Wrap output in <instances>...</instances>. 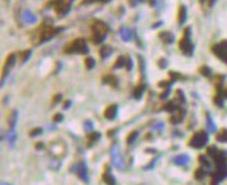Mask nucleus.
<instances>
[{"instance_id": "obj_1", "label": "nucleus", "mask_w": 227, "mask_h": 185, "mask_svg": "<svg viewBox=\"0 0 227 185\" xmlns=\"http://www.w3.org/2000/svg\"><path fill=\"white\" fill-rule=\"evenodd\" d=\"M90 40L94 44H100L102 40L107 36V32H108V26L101 21H93L90 23Z\"/></svg>"}, {"instance_id": "obj_2", "label": "nucleus", "mask_w": 227, "mask_h": 185, "mask_svg": "<svg viewBox=\"0 0 227 185\" xmlns=\"http://www.w3.org/2000/svg\"><path fill=\"white\" fill-rule=\"evenodd\" d=\"M65 53H75V54H87V44L85 39H75L72 40L68 46L64 48Z\"/></svg>"}, {"instance_id": "obj_3", "label": "nucleus", "mask_w": 227, "mask_h": 185, "mask_svg": "<svg viewBox=\"0 0 227 185\" xmlns=\"http://www.w3.org/2000/svg\"><path fill=\"white\" fill-rule=\"evenodd\" d=\"M206 142H208V134L205 131H197V133L193 134V137L190 138L188 145L191 148L199 149V148H204Z\"/></svg>"}, {"instance_id": "obj_4", "label": "nucleus", "mask_w": 227, "mask_h": 185, "mask_svg": "<svg viewBox=\"0 0 227 185\" xmlns=\"http://www.w3.org/2000/svg\"><path fill=\"white\" fill-rule=\"evenodd\" d=\"M60 31H63V28H53V26H50V25H46V26H43L39 32H38V35H39V39L36 40V43H42V42H46V40H50L51 38H54L55 35L58 33Z\"/></svg>"}, {"instance_id": "obj_5", "label": "nucleus", "mask_w": 227, "mask_h": 185, "mask_svg": "<svg viewBox=\"0 0 227 185\" xmlns=\"http://www.w3.org/2000/svg\"><path fill=\"white\" fill-rule=\"evenodd\" d=\"M188 35H190V28H186L181 39L179 40V48H180V51L183 54L191 55V53H193V44H191V40L188 38Z\"/></svg>"}, {"instance_id": "obj_6", "label": "nucleus", "mask_w": 227, "mask_h": 185, "mask_svg": "<svg viewBox=\"0 0 227 185\" xmlns=\"http://www.w3.org/2000/svg\"><path fill=\"white\" fill-rule=\"evenodd\" d=\"M212 51L218 55V58H220L222 61H224L227 64V40L213 44L212 46Z\"/></svg>"}, {"instance_id": "obj_7", "label": "nucleus", "mask_w": 227, "mask_h": 185, "mask_svg": "<svg viewBox=\"0 0 227 185\" xmlns=\"http://www.w3.org/2000/svg\"><path fill=\"white\" fill-rule=\"evenodd\" d=\"M71 1L72 0H55L54 10L57 17H64L68 13V10L71 7Z\"/></svg>"}, {"instance_id": "obj_8", "label": "nucleus", "mask_w": 227, "mask_h": 185, "mask_svg": "<svg viewBox=\"0 0 227 185\" xmlns=\"http://www.w3.org/2000/svg\"><path fill=\"white\" fill-rule=\"evenodd\" d=\"M111 159H112V163L115 164V167L119 170L123 169V160H122V156H121V151H119V147L118 145H114L111 148Z\"/></svg>"}, {"instance_id": "obj_9", "label": "nucleus", "mask_w": 227, "mask_h": 185, "mask_svg": "<svg viewBox=\"0 0 227 185\" xmlns=\"http://www.w3.org/2000/svg\"><path fill=\"white\" fill-rule=\"evenodd\" d=\"M14 61H15V55L14 54H8L6 61L3 64V73H1V83H4V79L8 75V72L11 69V66L14 65Z\"/></svg>"}, {"instance_id": "obj_10", "label": "nucleus", "mask_w": 227, "mask_h": 185, "mask_svg": "<svg viewBox=\"0 0 227 185\" xmlns=\"http://www.w3.org/2000/svg\"><path fill=\"white\" fill-rule=\"evenodd\" d=\"M184 115H186V112H184V109L181 108H177L174 112H173L172 117H170V123L173 124H177L180 123L181 120H183V117H184Z\"/></svg>"}, {"instance_id": "obj_11", "label": "nucleus", "mask_w": 227, "mask_h": 185, "mask_svg": "<svg viewBox=\"0 0 227 185\" xmlns=\"http://www.w3.org/2000/svg\"><path fill=\"white\" fill-rule=\"evenodd\" d=\"M76 171H78L79 178H80L82 181L87 182V167H86V164H85L83 162L76 164Z\"/></svg>"}, {"instance_id": "obj_12", "label": "nucleus", "mask_w": 227, "mask_h": 185, "mask_svg": "<svg viewBox=\"0 0 227 185\" xmlns=\"http://www.w3.org/2000/svg\"><path fill=\"white\" fill-rule=\"evenodd\" d=\"M117 112H118V107L115 104H112L110 105L108 108L105 109V112H104V116H105V119H108V120H112L115 116H117Z\"/></svg>"}, {"instance_id": "obj_13", "label": "nucleus", "mask_w": 227, "mask_h": 185, "mask_svg": "<svg viewBox=\"0 0 227 185\" xmlns=\"http://www.w3.org/2000/svg\"><path fill=\"white\" fill-rule=\"evenodd\" d=\"M17 116H18V112L17 111H11L8 113V117H7V124H8V129H14V126L17 123Z\"/></svg>"}, {"instance_id": "obj_14", "label": "nucleus", "mask_w": 227, "mask_h": 185, "mask_svg": "<svg viewBox=\"0 0 227 185\" xmlns=\"http://www.w3.org/2000/svg\"><path fill=\"white\" fill-rule=\"evenodd\" d=\"M102 181H104V182H105L107 185H117L115 178H114V176L111 174L108 170H105V173L102 174Z\"/></svg>"}, {"instance_id": "obj_15", "label": "nucleus", "mask_w": 227, "mask_h": 185, "mask_svg": "<svg viewBox=\"0 0 227 185\" xmlns=\"http://www.w3.org/2000/svg\"><path fill=\"white\" fill-rule=\"evenodd\" d=\"M186 15H187V11L184 6H180L177 10V23H183L186 21Z\"/></svg>"}, {"instance_id": "obj_16", "label": "nucleus", "mask_w": 227, "mask_h": 185, "mask_svg": "<svg viewBox=\"0 0 227 185\" xmlns=\"http://www.w3.org/2000/svg\"><path fill=\"white\" fill-rule=\"evenodd\" d=\"M173 162L176 163V164H179V166H184V164H187L190 162V158H188L187 155H179V156H176L173 159Z\"/></svg>"}, {"instance_id": "obj_17", "label": "nucleus", "mask_w": 227, "mask_h": 185, "mask_svg": "<svg viewBox=\"0 0 227 185\" xmlns=\"http://www.w3.org/2000/svg\"><path fill=\"white\" fill-rule=\"evenodd\" d=\"M121 38L123 39L125 42H129V40H132L133 38V33L130 29H127V28H122L121 29Z\"/></svg>"}, {"instance_id": "obj_18", "label": "nucleus", "mask_w": 227, "mask_h": 185, "mask_svg": "<svg viewBox=\"0 0 227 185\" xmlns=\"http://www.w3.org/2000/svg\"><path fill=\"white\" fill-rule=\"evenodd\" d=\"M24 21L26 23H33L36 22V15L32 14L31 11H24Z\"/></svg>"}, {"instance_id": "obj_19", "label": "nucleus", "mask_w": 227, "mask_h": 185, "mask_svg": "<svg viewBox=\"0 0 227 185\" xmlns=\"http://www.w3.org/2000/svg\"><path fill=\"white\" fill-rule=\"evenodd\" d=\"M111 53H112V48H111L108 44L101 46V50H100V57H101L102 60H104V58H107L108 55H111Z\"/></svg>"}, {"instance_id": "obj_20", "label": "nucleus", "mask_w": 227, "mask_h": 185, "mask_svg": "<svg viewBox=\"0 0 227 185\" xmlns=\"http://www.w3.org/2000/svg\"><path fill=\"white\" fill-rule=\"evenodd\" d=\"M159 38L162 39L165 43H172L173 42V35L170 32H161V33H159Z\"/></svg>"}, {"instance_id": "obj_21", "label": "nucleus", "mask_w": 227, "mask_h": 185, "mask_svg": "<svg viewBox=\"0 0 227 185\" xmlns=\"http://www.w3.org/2000/svg\"><path fill=\"white\" fill-rule=\"evenodd\" d=\"M98 138H100V133H94V131H93V133H90V134H89V137H87V142H89L87 145H89V147H92V145H93V144Z\"/></svg>"}, {"instance_id": "obj_22", "label": "nucleus", "mask_w": 227, "mask_h": 185, "mask_svg": "<svg viewBox=\"0 0 227 185\" xmlns=\"http://www.w3.org/2000/svg\"><path fill=\"white\" fill-rule=\"evenodd\" d=\"M102 83H108V84L115 87V86H118V80L115 76H105L102 79Z\"/></svg>"}, {"instance_id": "obj_23", "label": "nucleus", "mask_w": 227, "mask_h": 185, "mask_svg": "<svg viewBox=\"0 0 227 185\" xmlns=\"http://www.w3.org/2000/svg\"><path fill=\"white\" fill-rule=\"evenodd\" d=\"M122 66H125V57H123V55L118 57V60L115 61V64H114V68H115V69H121Z\"/></svg>"}, {"instance_id": "obj_24", "label": "nucleus", "mask_w": 227, "mask_h": 185, "mask_svg": "<svg viewBox=\"0 0 227 185\" xmlns=\"http://www.w3.org/2000/svg\"><path fill=\"white\" fill-rule=\"evenodd\" d=\"M143 91H144V86H137L133 90V97L136 100H139L141 97V94H143Z\"/></svg>"}, {"instance_id": "obj_25", "label": "nucleus", "mask_w": 227, "mask_h": 185, "mask_svg": "<svg viewBox=\"0 0 227 185\" xmlns=\"http://www.w3.org/2000/svg\"><path fill=\"white\" fill-rule=\"evenodd\" d=\"M198 160H199V163L204 166L205 169H209V167H211V163H209V160L206 159V156H205V155H201V156L198 158Z\"/></svg>"}, {"instance_id": "obj_26", "label": "nucleus", "mask_w": 227, "mask_h": 185, "mask_svg": "<svg viewBox=\"0 0 227 185\" xmlns=\"http://www.w3.org/2000/svg\"><path fill=\"white\" fill-rule=\"evenodd\" d=\"M177 108H179V107H177V104H176V102H173V101L168 102V104H166V107H165V109H166V111H169V112H172V113Z\"/></svg>"}, {"instance_id": "obj_27", "label": "nucleus", "mask_w": 227, "mask_h": 185, "mask_svg": "<svg viewBox=\"0 0 227 185\" xmlns=\"http://www.w3.org/2000/svg\"><path fill=\"white\" fill-rule=\"evenodd\" d=\"M137 135H139V133H137V131H132V133L129 134L127 139H126V141H127V144H129V145H132V144H133V141L137 138Z\"/></svg>"}, {"instance_id": "obj_28", "label": "nucleus", "mask_w": 227, "mask_h": 185, "mask_svg": "<svg viewBox=\"0 0 227 185\" xmlns=\"http://www.w3.org/2000/svg\"><path fill=\"white\" fill-rule=\"evenodd\" d=\"M216 138H218V141H223V142L227 141V130H222L219 134L216 135Z\"/></svg>"}, {"instance_id": "obj_29", "label": "nucleus", "mask_w": 227, "mask_h": 185, "mask_svg": "<svg viewBox=\"0 0 227 185\" xmlns=\"http://www.w3.org/2000/svg\"><path fill=\"white\" fill-rule=\"evenodd\" d=\"M29 55H31V50H25L21 53V57H20V61L21 62H25L28 58H29Z\"/></svg>"}, {"instance_id": "obj_30", "label": "nucleus", "mask_w": 227, "mask_h": 185, "mask_svg": "<svg viewBox=\"0 0 227 185\" xmlns=\"http://www.w3.org/2000/svg\"><path fill=\"white\" fill-rule=\"evenodd\" d=\"M85 66H86V69H92V68L94 66V60H93V58L87 57L86 60H85Z\"/></svg>"}, {"instance_id": "obj_31", "label": "nucleus", "mask_w": 227, "mask_h": 185, "mask_svg": "<svg viewBox=\"0 0 227 185\" xmlns=\"http://www.w3.org/2000/svg\"><path fill=\"white\" fill-rule=\"evenodd\" d=\"M204 176H205L204 169H198L195 171V178H197V180H202V178H204Z\"/></svg>"}, {"instance_id": "obj_32", "label": "nucleus", "mask_w": 227, "mask_h": 185, "mask_svg": "<svg viewBox=\"0 0 227 185\" xmlns=\"http://www.w3.org/2000/svg\"><path fill=\"white\" fill-rule=\"evenodd\" d=\"M199 73H202L204 76H209V75H211V70H209L208 66H201V68H199Z\"/></svg>"}, {"instance_id": "obj_33", "label": "nucleus", "mask_w": 227, "mask_h": 185, "mask_svg": "<svg viewBox=\"0 0 227 185\" xmlns=\"http://www.w3.org/2000/svg\"><path fill=\"white\" fill-rule=\"evenodd\" d=\"M42 129L40 127H38V129H33V130H31V133H29V135L31 137H35V135H39V134H42Z\"/></svg>"}, {"instance_id": "obj_34", "label": "nucleus", "mask_w": 227, "mask_h": 185, "mask_svg": "<svg viewBox=\"0 0 227 185\" xmlns=\"http://www.w3.org/2000/svg\"><path fill=\"white\" fill-rule=\"evenodd\" d=\"M96 1H102V3H107L110 0H82V4H89V3H96Z\"/></svg>"}, {"instance_id": "obj_35", "label": "nucleus", "mask_w": 227, "mask_h": 185, "mask_svg": "<svg viewBox=\"0 0 227 185\" xmlns=\"http://www.w3.org/2000/svg\"><path fill=\"white\" fill-rule=\"evenodd\" d=\"M169 75L172 76V82H174V80H177V79H181V75H179V73H176V72H170Z\"/></svg>"}, {"instance_id": "obj_36", "label": "nucleus", "mask_w": 227, "mask_h": 185, "mask_svg": "<svg viewBox=\"0 0 227 185\" xmlns=\"http://www.w3.org/2000/svg\"><path fill=\"white\" fill-rule=\"evenodd\" d=\"M144 0H129V4L132 6V7H134V6H137V4H140V3H143Z\"/></svg>"}, {"instance_id": "obj_37", "label": "nucleus", "mask_w": 227, "mask_h": 185, "mask_svg": "<svg viewBox=\"0 0 227 185\" xmlns=\"http://www.w3.org/2000/svg\"><path fill=\"white\" fill-rule=\"evenodd\" d=\"M176 95H177V97H180V101H181V102H184V101H186V98H184V94H183V91H181V90H177Z\"/></svg>"}, {"instance_id": "obj_38", "label": "nucleus", "mask_w": 227, "mask_h": 185, "mask_svg": "<svg viewBox=\"0 0 227 185\" xmlns=\"http://www.w3.org/2000/svg\"><path fill=\"white\" fill-rule=\"evenodd\" d=\"M53 120H54L55 123H57V122H61V120H63V115H61V113H57V115H54Z\"/></svg>"}, {"instance_id": "obj_39", "label": "nucleus", "mask_w": 227, "mask_h": 185, "mask_svg": "<svg viewBox=\"0 0 227 185\" xmlns=\"http://www.w3.org/2000/svg\"><path fill=\"white\" fill-rule=\"evenodd\" d=\"M92 127H93V123H92V122H86V123H85V129H86L87 131L92 130Z\"/></svg>"}, {"instance_id": "obj_40", "label": "nucleus", "mask_w": 227, "mask_h": 185, "mask_svg": "<svg viewBox=\"0 0 227 185\" xmlns=\"http://www.w3.org/2000/svg\"><path fill=\"white\" fill-rule=\"evenodd\" d=\"M159 65H161V68H165V66H166V62H165L164 60H161V61H159Z\"/></svg>"}, {"instance_id": "obj_41", "label": "nucleus", "mask_w": 227, "mask_h": 185, "mask_svg": "<svg viewBox=\"0 0 227 185\" xmlns=\"http://www.w3.org/2000/svg\"><path fill=\"white\" fill-rule=\"evenodd\" d=\"M60 98H61V95H60V94H58V95H55L54 101H53V102H58V101H60Z\"/></svg>"}, {"instance_id": "obj_42", "label": "nucleus", "mask_w": 227, "mask_h": 185, "mask_svg": "<svg viewBox=\"0 0 227 185\" xmlns=\"http://www.w3.org/2000/svg\"><path fill=\"white\" fill-rule=\"evenodd\" d=\"M127 69L129 70L132 69V61H130V60H127Z\"/></svg>"}, {"instance_id": "obj_43", "label": "nucleus", "mask_w": 227, "mask_h": 185, "mask_svg": "<svg viewBox=\"0 0 227 185\" xmlns=\"http://www.w3.org/2000/svg\"><path fill=\"white\" fill-rule=\"evenodd\" d=\"M154 127H155V129H162V127H164V124H162V123H158V124H155Z\"/></svg>"}, {"instance_id": "obj_44", "label": "nucleus", "mask_w": 227, "mask_h": 185, "mask_svg": "<svg viewBox=\"0 0 227 185\" xmlns=\"http://www.w3.org/2000/svg\"><path fill=\"white\" fill-rule=\"evenodd\" d=\"M215 3V0H208V6H212Z\"/></svg>"}, {"instance_id": "obj_45", "label": "nucleus", "mask_w": 227, "mask_h": 185, "mask_svg": "<svg viewBox=\"0 0 227 185\" xmlns=\"http://www.w3.org/2000/svg\"><path fill=\"white\" fill-rule=\"evenodd\" d=\"M36 148H38V149H40V148H43V145H42V142H39V144L36 145Z\"/></svg>"}, {"instance_id": "obj_46", "label": "nucleus", "mask_w": 227, "mask_h": 185, "mask_svg": "<svg viewBox=\"0 0 227 185\" xmlns=\"http://www.w3.org/2000/svg\"><path fill=\"white\" fill-rule=\"evenodd\" d=\"M1 185H10V184H8V182H4V181H3V182H1Z\"/></svg>"}, {"instance_id": "obj_47", "label": "nucleus", "mask_w": 227, "mask_h": 185, "mask_svg": "<svg viewBox=\"0 0 227 185\" xmlns=\"http://www.w3.org/2000/svg\"><path fill=\"white\" fill-rule=\"evenodd\" d=\"M204 1H205V0H199V3H204Z\"/></svg>"}, {"instance_id": "obj_48", "label": "nucleus", "mask_w": 227, "mask_h": 185, "mask_svg": "<svg viewBox=\"0 0 227 185\" xmlns=\"http://www.w3.org/2000/svg\"><path fill=\"white\" fill-rule=\"evenodd\" d=\"M224 95H226V97H227V91H226V94H224Z\"/></svg>"}]
</instances>
